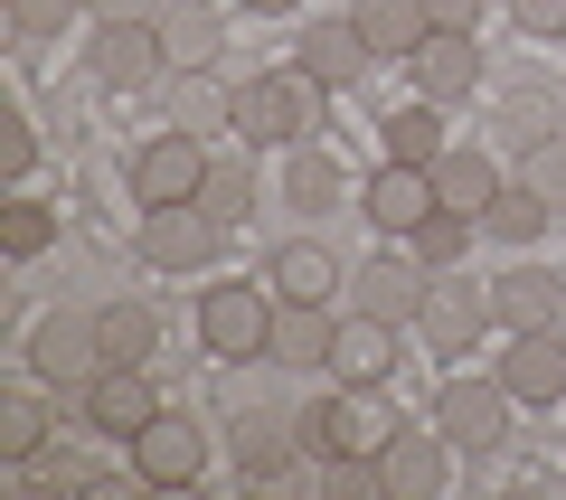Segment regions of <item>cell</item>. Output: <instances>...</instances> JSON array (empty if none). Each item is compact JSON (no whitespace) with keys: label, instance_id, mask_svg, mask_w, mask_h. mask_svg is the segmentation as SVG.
Returning a JSON list of instances; mask_svg holds the SVG:
<instances>
[{"label":"cell","instance_id":"cell-1","mask_svg":"<svg viewBox=\"0 0 566 500\" xmlns=\"http://www.w3.org/2000/svg\"><path fill=\"white\" fill-rule=\"evenodd\" d=\"M331 85L312 66H264V76H237V142H322Z\"/></svg>","mask_w":566,"mask_h":500},{"label":"cell","instance_id":"cell-2","mask_svg":"<svg viewBox=\"0 0 566 500\" xmlns=\"http://www.w3.org/2000/svg\"><path fill=\"white\" fill-rule=\"evenodd\" d=\"M303 454H387V435H397V397H387V378L378 387H340V397H322V406H303Z\"/></svg>","mask_w":566,"mask_h":500},{"label":"cell","instance_id":"cell-3","mask_svg":"<svg viewBox=\"0 0 566 500\" xmlns=\"http://www.w3.org/2000/svg\"><path fill=\"white\" fill-rule=\"evenodd\" d=\"M208 133H180V123H170V133H151L133 152V189H142V208H170V199H199L208 189Z\"/></svg>","mask_w":566,"mask_h":500},{"label":"cell","instance_id":"cell-4","mask_svg":"<svg viewBox=\"0 0 566 500\" xmlns=\"http://www.w3.org/2000/svg\"><path fill=\"white\" fill-rule=\"evenodd\" d=\"M142 246L161 274H208L227 246V218H208L199 199H170V208H142Z\"/></svg>","mask_w":566,"mask_h":500},{"label":"cell","instance_id":"cell-5","mask_svg":"<svg viewBox=\"0 0 566 500\" xmlns=\"http://www.w3.org/2000/svg\"><path fill=\"white\" fill-rule=\"evenodd\" d=\"M208 472V425L199 416H151L133 435V481L142 491H189Z\"/></svg>","mask_w":566,"mask_h":500},{"label":"cell","instance_id":"cell-6","mask_svg":"<svg viewBox=\"0 0 566 500\" xmlns=\"http://www.w3.org/2000/svg\"><path fill=\"white\" fill-rule=\"evenodd\" d=\"M510 387H501V368L491 378H444V397H434V425H444V444L453 454H491V444L510 435Z\"/></svg>","mask_w":566,"mask_h":500},{"label":"cell","instance_id":"cell-7","mask_svg":"<svg viewBox=\"0 0 566 500\" xmlns=\"http://www.w3.org/2000/svg\"><path fill=\"white\" fill-rule=\"evenodd\" d=\"M199 341L218 350V360H264V341H274V302H264L255 283H208V293H199Z\"/></svg>","mask_w":566,"mask_h":500},{"label":"cell","instance_id":"cell-8","mask_svg":"<svg viewBox=\"0 0 566 500\" xmlns=\"http://www.w3.org/2000/svg\"><path fill=\"white\" fill-rule=\"evenodd\" d=\"M491 321H501V312H491V283L463 274V264H444L434 293H424V312H416V331H424V350H472Z\"/></svg>","mask_w":566,"mask_h":500},{"label":"cell","instance_id":"cell-9","mask_svg":"<svg viewBox=\"0 0 566 500\" xmlns=\"http://www.w3.org/2000/svg\"><path fill=\"white\" fill-rule=\"evenodd\" d=\"M104 85H161L170 76V48H161V20H95V48H85Z\"/></svg>","mask_w":566,"mask_h":500},{"label":"cell","instance_id":"cell-10","mask_svg":"<svg viewBox=\"0 0 566 500\" xmlns=\"http://www.w3.org/2000/svg\"><path fill=\"white\" fill-rule=\"evenodd\" d=\"M359 208H368L378 237H416V227L444 208V189H434V170H416V160H378V180L359 189Z\"/></svg>","mask_w":566,"mask_h":500},{"label":"cell","instance_id":"cell-11","mask_svg":"<svg viewBox=\"0 0 566 500\" xmlns=\"http://www.w3.org/2000/svg\"><path fill=\"white\" fill-rule=\"evenodd\" d=\"M29 360H39L48 387H66V397H85V378L104 368V341H95V312H48L39 341H29Z\"/></svg>","mask_w":566,"mask_h":500},{"label":"cell","instance_id":"cell-12","mask_svg":"<svg viewBox=\"0 0 566 500\" xmlns=\"http://www.w3.org/2000/svg\"><path fill=\"white\" fill-rule=\"evenodd\" d=\"M76 416L95 425V435H114V444H133L142 425L161 416V406H151V378H142V368H123V360H104L95 378H85V397H76Z\"/></svg>","mask_w":566,"mask_h":500},{"label":"cell","instance_id":"cell-13","mask_svg":"<svg viewBox=\"0 0 566 500\" xmlns=\"http://www.w3.org/2000/svg\"><path fill=\"white\" fill-rule=\"evenodd\" d=\"M444 425H397L387 435V454H378V472H387V500H434L444 491Z\"/></svg>","mask_w":566,"mask_h":500},{"label":"cell","instance_id":"cell-14","mask_svg":"<svg viewBox=\"0 0 566 500\" xmlns=\"http://www.w3.org/2000/svg\"><path fill=\"white\" fill-rule=\"evenodd\" d=\"M293 454H303V425L283 416V406H255V416H237V435H227V462H237L245 481H283Z\"/></svg>","mask_w":566,"mask_h":500},{"label":"cell","instance_id":"cell-15","mask_svg":"<svg viewBox=\"0 0 566 500\" xmlns=\"http://www.w3.org/2000/svg\"><path fill=\"white\" fill-rule=\"evenodd\" d=\"M424 293H434V274H424L416 256H406V264H397V256H368L359 274H349V302H359V312H378V321H397V331L424 312Z\"/></svg>","mask_w":566,"mask_h":500},{"label":"cell","instance_id":"cell-16","mask_svg":"<svg viewBox=\"0 0 566 500\" xmlns=\"http://www.w3.org/2000/svg\"><path fill=\"white\" fill-rule=\"evenodd\" d=\"M501 387H510L520 406H557V397H566V341H557V331H510Z\"/></svg>","mask_w":566,"mask_h":500},{"label":"cell","instance_id":"cell-17","mask_svg":"<svg viewBox=\"0 0 566 500\" xmlns=\"http://www.w3.org/2000/svg\"><path fill=\"white\" fill-rule=\"evenodd\" d=\"M331 350H340V312H331V302H274V341H264V360L331 368Z\"/></svg>","mask_w":566,"mask_h":500},{"label":"cell","instance_id":"cell-18","mask_svg":"<svg viewBox=\"0 0 566 500\" xmlns=\"http://www.w3.org/2000/svg\"><path fill=\"white\" fill-rule=\"evenodd\" d=\"M274 302H340V283H349V264L331 256L322 237H293V246H274Z\"/></svg>","mask_w":566,"mask_h":500},{"label":"cell","instance_id":"cell-19","mask_svg":"<svg viewBox=\"0 0 566 500\" xmlns=\"http://www.w3.org/2000/svg\"><path fill=\"white\" fill-rule=\"evenodd\" d=\"M303 66L331 85V95H340V85H359L368 66H378V48H368V39H359V20L340 10V20H303Z\"/></svg>","mask_w":566,"mask_h":500},{"label":"cell","instance_id":"cell-20","mask_svg":"<svg viewBox=\"0 0 566 500\" xmlns=\"http://www.w3.org/2000/svg\"><path fill=\"white\" fill-rule=\"evenodd\" d=\"M406 66H416V85H424L434 104H463L472 85H482V48H472V29H434Z\"/></svg>","mask_w":566,"mask_h":500},{"label":"cell","instance_id":"cell-21","mask_svg":"<svg viewBox=\"0 0 566 500\" xmlns=\"http://www.w3.org/2000/svg\"><path fill=\"white\" fill-rule=\"evenodd\" d=\"M387 368H397V321L349 312L340 321V350H331V378H340V387H378Z\"/></svg>","mask_w":566,"mask_h":500},{"label":"cell","instance_id":"cell-22","mask_svg":"<svg viewBox=\"0 0 566 500\" xmlns=\"http://www.w3.org/2000/svg\"><path fill=\"white\" fill-rule=\"evenodd\" d=\"M349 20H359L368 48H378V66L387 58H416V48L434 39V10H424V0H349Z\"/></svg>","mask_w":566,"mask_h":500},{"label":"cell","instance_id":"cell-23","mask_svg":"<svg viewBox=\"0 0 566 500\" xmlns=\"http://www.w3.org/2000/svg\"><path fill=\"white\" fill-rule=\"evenodd\" d=\"M378 152H387V160H416V170H434V160L453 152V142H444V104L416 95V104H397V114H378Z\"/></svg>","mask_w":566,"mask_h":500},{"label":"cell","instance_id":"cell-24","mask_svg":"<svg viewBox=\"0 0 566 500\" xmlns=\"http://www.w3.org/2000/svg\"><path fill=\"white\" fill-rule=\"evenodd\" d=\"M170 123L180 133H237V85H218V66H180L170 76Z\"/></svg>","mask_w":566,"mask_h":500},{"label":"cell","instance_id":"cell-25","mask_svg":"<svg viewBox=\"0 0 566 500\" xmlns=\"http://www.w3.org/2000/svg\"><path fill=\"white\" fill-rule=\"evenodd\" d=\"M491 312H501V331H557V274H538V264L491 274Z\"/></svg>","mask_w":566,"mask_h":500},{"label":"cell","instance_id":"cell-26","mask_svg":"<svg viewBox=\"0 0 566 500\" xmlns=\"http://www.w3.org/2000/svg\"><path fill=\"white\" fill-rule=\"evenodd\" d=\"M161 48H170V76H180V66H218L227 29H218L208 0H170V10H161Z\"/></svg>","mask_w":566,"mask_h":500},{"label":"cell","instance_id":"cell-27","mask_svg":"<svg viewBox=\"0 0 566 500\" xmlns=\"http://www.w3.org/2000/svg\"><path fill=\"white\" fill-rule=\"evenodd\" d=\"M340 160L322 152V142H293V160H283V199L303 208V218H322V208H340Z\"/></svg>","mask_w":566,"mask_h":500},{"label":"cell","instance_id":"cell-28","mask_svg":"<svg viewBox=\"0 0 566 500\" xmlns=\"http://www.w3.org/2000/svg\"><path fill=\"white\" fill-rule=\"evenodd\" d=\"M95 341H104V360L151 368V350H161V321H151V302H104V312H95Z\"/></svg>","mask_w":566,"mask_h":500},{"label":"cell","instance_id":"cell-29","mask_svg":"<svg viewBox=\"0 0 566 500\" xmlns=\"http://www.w3.org/2000/svg\"><path fill=\"white\" fill-rule=\"evenodd\" d=\"M434 189H444V208H463V218H482L491 199H501V170H491V152H444L434 160Z\"/></svg>","mask_w":566,"mask_h":500},{"label":"cell","instance_id":"cell-30","mask_svg":"<svg viewBox=\"0 0 566 500\" xmlns=\"http://www.w3.org/2000/svg\"><path fill=\"white\" fill-rule=\"evenodd\" d=\"M547 218H557V208H547V199H538V189H528V180H510L501 199L482 208V237H501V246H520V256H528V246L547 237Z\"/></svg>","mask_w":566,"mask_h":500},{"label":"cell","instance_id":"cell-31","mask_svg":"<svg viewBox=\"0 0 566 500\" xmlns=\"http://www.w3.org/2000/svg\"><path fill=\"white\" fill-rule=\"evenodd\" d=\"M199 208H208V218H227V227H237L245 208H255V160H245V142L208 160V189H199Z\"/></svg>","mask_w":566,"mask_h":500},{"label":"cell","instance_id":"cell-32","mask_svg":"<svg viewBox=\"0 0 566 500\" xmlns=\"http://www.w3.org/2000/svg\"><path fill=\"white\" fill-rule=\"evenodd\" d=\"M472 227H482V218H463V208H434V218H424L406 246H416V264H424V274H444V264H463Z\"/></svg>","mask_w":566,"mask_h":500},{"label":"cell","instance_id":"cell-33","mask_svg":"<svg viewBox=\"0 0 566 500\" xmlns=\"http://www.w3.org/2000/svg\"><path fill=\"white\" fill-rule=\"evenodd\" d=\"M39 444H48V406H39V397H0V454L29 462Z\"/></svg>","mask_w":566,"mask_h":500},{"label":"cell","instance_id":"cell-34","mask_svg":"<svg viewBox=\"0 0 566 500\" xmlns=\"http://www.w3.org/2000/svg\"><path fill=\"white\" fill-rule=\"evenodd\" d=\"M520 180L538 189L547 208H566V133H547V142H528V152H520Z\"/></svg>","mask_w":566,"mask_h":500},{"label":"cell","instance_id":"cell-35","mask_svg":"<svg viewBox=\"0 0 566 500\" xmlns=\"http://www.w3.org/2000/svg\"><path fill=\"white\" fill-rule=\"evenodd\" d=\"M501 123L520 133V152H528V142H547V133H557V95H547V85H520V95L501 104Z\"/></svg>","mask_w":566,"mask_h":500},{"label":"cell","instance_id":"cell-36","mask_svg":"<svg viewBox=\"0 0 566 500\" xmlns=\"http://www.w3.org/2000/svg\"><path fill=\"white\" fill-rule=\"evenodd\" d=\"M48 237H57V227H48V208H39V199H10V218H0V246H10V256L29 264Z\"/></svg>","mask_w":566,"mask_h":500},{"label":"cell","instance_id":"cell-37","mask_svg":"<svg viewBox=\"0 0 566 500\" xmlns=\"http://www.w3.org/2000/svg\"><path fill=\"white\" fill-rule=\"evenodd\" d=\"M85 0H10V29L20 39H57V29H76Z\"/></svg>","mask_w":566,"mask_h":500},{"label":"cell","instance_id":"cell-38","mask_svg":"<svg viewBox=\"0 0 566 500\" xmlns=\"http://www.w3.org/2000/svg\"><path fill=\"white\" fill-rule=\"evenodd\" d=\"M520 39H566V0H510Z\"/></svg>","mask_w":566,"mask_h":500},{"label":"cell","instance_id":"cell-39","mask_svg":"<svg viewBox=\"0 0 566 500\" xmlns=\"http://www.w3.org/2000/svg\"><path fill=\"white\" fill-rule=\"evenodd\" d=\"M170 0H85V20H161Z\"/></svg>","mask_w":566,"mask_h":500},{"label":"cell","instance_id":"cell-40","mask_svg":"<svg viewBox=\"0 0 566 500\" xmlns=\"http://www.w3.org/2000/svg\"><path fill=\"white\" fill-rule=\"evenodd\" d=\"M424 10H434V29H472L482 20V0H424Z\"/></svg>","mask_w":566,"mask_h":500},{"label":"cell","instance_id":"cell-41","mask_svg":"<svg viewBox=\"0 0 566 500\" xmlns=\"http://www.w3.org/2000/svg\"><path fill=\"white\" fill-rule=\"evenodd\" d=\"M245 10H274V20H283V10H303V0H245Z\"/></svg>","mask_w":566,"mask_h":500}]
</instances>
